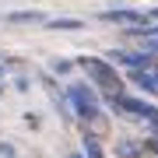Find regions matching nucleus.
<instances>
[{
  "mask_svg": "<svg viewBox=\"0 0 158 158\" xmlns=\"http://www.w3.org/2000/svg\"><path fill=\"white\" fill-rule=\"evenodd\" d=\"M77 67L88 70L91 85H95L102 95H123V77L116 74V67H113L109 60H102V56H81Z\"/></svg>",
  "mask_w": 158,
  "mask_h": 158,
  "instance_id": "f257e3e1",
  "label": "nucleus"
},
{
  "mask_svg": "<svg viewBox=\"0 0 158 158\" xmlns=\"http://www.w3.org/2000/svg\"><path fill=\"white\" fill-rule=\"evenodd\" d=\"M67 95V102H70V109L77 113L81 119H88V123H102V106H98V91L88 85V81H74V85L63 91Z\"/></svg>",
  "mask_w": 158,
  "mask_h": 158,
  "instance_id": "f03ea898",
  "label": "nucleus"
},
{
  "mask_svg": "<svg viewBox=\"0 0 158 158\" xmlns=\"http://www.w3.org/2000/svg\"><path fill=\"white\" fill-rule=\"evenodd\" d=\"M106 60L109 63H123L130 70H151V63H155V56L148 49H109Z\"/></svg>",
  "mask_w": 158,
  "mask_h": 158,
  "instance_id": "7ed1b4c3",
  "label": "nucleus"
},
{
  "mask_svg": "<svg viewBox=\"0 0 158 158\" xmlns=\"http://www.w3.org/2000/svg\"><path fill=\"white\" fill-rule=\"evenodd\" d=\"M98 18L109 21V25H127V28L148 25V11H134V7H113V11H102Z\"/></svg>",
  "mask_w": 158,
  "mask_h": 158,
  "instance_id": "20e7f679",
  "label": "nucleus"
},
{
  "mask_svg": "<svg viewBox=\"0 0 158 158\" xmlns=\"http://www.w3.org/2000/svg\"><path fill=\"white\" fill-rule=\"evenodd\" d=\"M127 77H130V85L141 88L144 95H158V77H155V70H130Z\"/></svg>",
  "mask_w": 158,
  "mask_h": 158,
  "instance_id": "39448f33",
  "label": "nucleus"
},
{
  "mask_svg": "<svg viewBox=\"0 0 158 158\" xmlns=\"http://www.w3.org/2000/svg\"><path fill=\"white\" fill-rule=\"evenodd\" d=\"M7 21L11 25H46V14L42 11H14V14H7Z\"/></svg>",
  "mask_w": 158,
  "mask_h": 158,
  "instance_id": "423d86ee",
  "label": "nucleus"
},
{
  "mask_svg": "<svg viewBox=\"0 0 158 158\" xmlns=\"http://www.w3.org/2000/svg\"><path fill=\"white\" fill-rule=\"evenodd\" d=\"M46 28H53V32H77V28H85V21H77V18H53V21H46Z\"/></svg>",
  "mask_w": 158,
  "mask_h": 158,
  "instance_id": "0eeeda50",
  "label": "nucleus"
},
{
  "mask_svg": "<svg viewBox=\"0 0 158 158\" xmlns=\"http://www.w3.org/2000/svg\"><path fill=\"white\" fill-rule=\"evenodd\" d=\"M81 144H85V158H106V155H102V144H98V137H95V134H88V130H85Z\"/></svg>",
  "mask_w": 158,
  "mask_h": 158,
  "instance_id": "6e6552de",
  "label": "nucleus"
},
{
  "mask_svg": "<svg viewBox=\"0 0 158 158\" xmlns=\"http://www.w3.org/2000/svg\"><path fill=\"white\" fill-rule=\"evenodd\" d=\"M148 144H137V141H119V158H141V151H144Z\"/></svg>",
  "mask_w": 158,
  "mask_h": 158,
  "instance_id": "1a4fd4ad",
  "label": "nucleus"
},
{
  "mask_svg": "<svg viewBox=\"0 0 158 158\" xmlns=\"http://www.w3.org/2000/svg\"><path fill=\"white\" fill-rule=\"evenodd\" d=\"M49 70H53V74H70V70H74V60H63V56H56V60L49 63Z\"/></svg>",
  "mask_w": 158,
  "mask_h": 158,
  "instance_id": "9d476101",
  "label": "nucleus"
},
{
  "mask_svg": "<svg viewBox=\"0 0 158 158\" xmlns=\"http://www.w3.org/2000/svg\"><path fill=\"white\" fill-rule=\"evenodd\" d=\"M141 49H148L151 56H158V39H144V42H141Z\"/></svg>",
  "mask_w": 158,
  "mask_h": 158,
  "instance_id": "9b49d317",
  "label": "nucleus"
},
{
  "mask_svg": "<svg viewBox=\"0 0 158 158\" xmlns=\"http://www.w3.org/2000/svg\"><path fill=\"white\" fill-rule=\"evenodd\" d=\"M0 155H4V158H14V148L11 144H0Z\"/></svg>",
  "mask_w": 158,
  "mask_h": 158,
  "instance_id": "f8f14e48",
  "label": "nucleus"
},
{
  "mask_svg": "<svg viewBox=\"0 0 158 158\" xmlns=\"http://www.w3.org/2000/svg\"><path fill=\"white\" fill-rule=\"evenodd\" d=\"M148 25H158V7H151V11H148Z\"/></svg>",
  "mask_w": 158,
  "mask_h": 158,
  "instance_id": "ddd939ff",
  "label": "nucleus"
},
{
  "mask_svg": "<svg viewBox=\"0 0 158 158\" xmlns=\"http://www.w3.org/2000/svg\"><path fill=\"white\" fill-rule=\"evenodd\" d=\"M70 158H85V151H77V155H70Z\"/></svg>",
  "mask_w": 158,
  "mask_h": 158,
  "instance_id": "4468645a",
  "label": "nucleus"
},
{
  "mask_svg": "<svg viewBox=\"0 0 158 158\" xmlns=\"http://www.w3.org/2000/svg\"><path fill=\"white\" fill-rule=\"evenodd\" d=\"M0 95H4V85H0Z\"/></svg>",
  "mask_w": 158,
  "mask_h": 158,
  "instance_id": "2eb2a0df",
  "label": "nucleus"
},
{
  "mask_svg": "<svg viewBox=\"0 0 158 158\" xmlns=\"http://www.w3.org/2000/svg\"><path fill=\"white\" fill-rule=\"evenodd\" d=\"M0 74H4V67H0Z\"/></svg>",
  "mask_w": 158,
  "mask_h": 158,
  "instance_id": "dca6fc26",
  "label": "nucleus"
},
{
  "mask_svg": "<svg viewBox=\"0 0 158 158\" xmlns=\"http://www.w3.org/2000/svg\"><path fill=\"white\" fill-rule=\"evenodd\" d=\"M155 77H158V70H155Z\"/></svg>",
  "mask_w": 158,
  "mask_h": 158,
  "instance_id": "f3484780",
  "label": "nucleus"
}]
</instances>
